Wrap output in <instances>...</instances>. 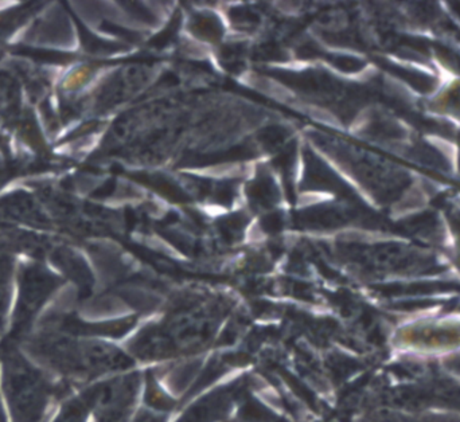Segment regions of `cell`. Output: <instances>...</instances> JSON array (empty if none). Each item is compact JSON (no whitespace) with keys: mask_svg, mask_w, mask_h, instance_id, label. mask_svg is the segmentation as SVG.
<instances>
[{"mask_svg":"<svg viewBox=\"0 0 460 422\" xmlns=\"http://www.w3.org/2000/svg\"><path fill=\"white\" fill-rule=\"evenodd\" d=\"M22 345L49 374L72 388L128 366L127 359L108 346L81 342L51 330L27 337Z\"/></svg>","mask_w":460,"mask_h":422,"instance_id":"6da1fadb","label":"cell"},{"mask_svg":"<svg viewBox=\"0 0 460 422\" xmlns=\"http://www.w3.org/2000/svg\"><path fill=\"white\" fill-rule=\"evenodd\" d=\"M2 385L13 422H43L49 408L66 400L73 388L32 364L18 346L0 342Z\"/></svg>","mask_w":460,"mask_h":422,"instance_id":"7a4b0ae2","label":"cell"},{"mask_svg":"<svg viewBox=\"0 0 460 422\" xmlns=\"http://www.w3.org/2000/svg\"><path fill=\"white\" fill-rule=\"evenodd\" d=\"M58 286V277L45 268L40 265L24 268L19 278V300L13 313V327L2 342L13 346L23 342L35 316Z\"/></svg>","mask_w":460,"mask_h":422,"instance_id":"3957f363","label":"cell"},{"mask_svg":"<svg viewBox=\"0 0 460 422\" xmlns=\"http://www.w3.org/2000/svg\"><path fill=\"white\" fill-rule=\"evenodd\" d=\"M94 385L84 389L81 393L64 400L58 415L51 422H88L94 408Z\"/></svg>","mask_w":460,"mask_h":422,"instance_id":"277c9868","label":"cell"},{"mask_svg":"<svg viewBox=\"0 0 460 422\" xmlns=\"http://www.w3.org/2000/svg\"><path fill=\"white\" fill-rule=\"evenodd\" d=\"M11 264L8 259H0V334L5 326L8 304L11 296Z\"/></svg>","mask_w":460,"mask_h":422,"instance_id":"5b68a950","label":"cell"},{"mask_svg":"<svg viewBox=\"0 0 460 422\" xmlns=\"http://www.w3.org/2000/svg\"><path fill=\"white\" fill-rule=\"evenodd\" d=\"M132 422H166V418L164 416L154 415V413L150 412H140L135 416Z\"/></svg>","mask_w":460,"mask_h":422,"instance_id":"8992f818","label":"cell"},{"mask_svg":"<svg viewBox=\"0 0 460 422\" xmlns=\"http://www.w3.org/2000/svg\"><path fill=\"white\" fill-rule=\"evenodd\" d=\"M0 422H7V416H5L4 408H3L2 400H0Z\"/></svg>","mask_w":460,"mask_h":422,"instance_id":"52a82bcc","label":"cell"}]
</instances>
